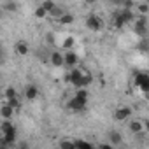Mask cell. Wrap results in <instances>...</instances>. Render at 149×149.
Listing matches in <instances>:
<instances>
[{
    "label": "cell",
    "mask_w": 149,
    "mask_h": 149,
    "mask_svg": "<svg viewBox=\"0 0 149 149\" xmlns=\"http://www.w3.org/2000/svg\"><path fill=\"white\" fill-rule=\"evenodd\" d=\"M84 2H86V4H90V6H91V4H95V2H97V0H84Z\"/></svg>",
    "instance_id": "obj_28"
},
{
    "label": "cell",
    "mask_w": 149,
    "mask_h": 149,
    "mask_svg": "<svg viewBox=\"0 0 149 149\" xmlns=\"http://www.w3.org/2000/svg\"><path fill=\"white\" fill-rule=\"evenodd\" d=\"M0 58H2V49H0Z\"/></svg>",
    "instance_id": "obj_30"
},
{
    "label": "cell",
    "mask_w": 149,
    "mask_h": 149,
    "mask_svg": "<svg viewBox=\"0 0 149 149\" xmlns=\"http://www.w3.org/2000/svg\"><path fill=\"white\" fill-rule=\"evenodd\" d=\"M65 146H74V140L72 139H61L60 140V147H65Z\"/></svg>",
    "instance_id": "obj_26"
},
{
    "label": "cell",
    "mask_w": 149,
    "mask_h": 149,
    "mask_svg": "<svg viewBox=\"0 0 149 149\" xmlns=\"http://www.w3.org/2000/svg\"><path fill=\"white\" fill-rule=\"evenodd\" d=\"M76 97H77V98H83V100H88V90H84V88H77Z\"/></svg>",
    "instance_id": "obj_20"
},
{
    "label": "cell",
    "mask_w": 149,
    "mask_h": 149,
    "mask_svg": "<svg viewBox=\"0 0 149 149\" xmlns=\"http://www.w3.org/2000/svg\"><path fill=\"white\" fill-rule=\"evenodd\" d=\"M46 16H47V13H46V9H44L42 6L35 9V18H39V19H42V18H46Z\"/></svg>",
    "instance_id": "obj_21"
},
{
    "label": "cell",
    "mask_w": 149,
    "mask_h": 149,
    "mask_svg": "<svg viewBox=\"0 0 149 149\" xmlns=\"http://www.w3.org/2000/svg\"><path fill=\"white\" fill-rule=\"evenodd\" d=\"M107 139H109L111 146H121V144H123V135H121L119 132H116V130L109 132V133H107Z\"/></svg>",
    "instance_id": "obj_10"
},
{
    "label": "cell",
    "mask_w": 149,
    "mask_h": 149,
    "mask_svg": "<svg viewBox=\"0 0 149 149\" xmlns=\"http://www.w3.org/2000/svg\"><path fill=\"white\" fill-rule=\"evenodd\" d=\"M13 114H14V109L9 104H4L2 107H0V118H2V119H11Z\"/></svg>",
    "instance_id": "obj_13"
},
{
    "label": "cell",
    "mask_w": 149,
    "mask_h": 149,
    "mask_svg": "<svg viewBox=\"0 0 149 149\" xmlns=\"http://www.w3.org/2000/svg\"><path fill=\"white\" fill-rule=\"evenodd\" d=\"M135 84L142 90V91H147L149 90V76L144 72H137L135 74Z\"/></svg>",
    "instance_id": "obj_3"
},
{
    "label": "cell",
    "mask_w": 149,
    "mask_h": 149,
    "mask_svg": "<svg viewBox=\"0 0 149 149\" xmlns=\"http://www.w3.org/2000/svg\"><path fill=\"white\" fill-rule=\"evenodd\" d=\"M137 9H139V13H140V14H147V13H149V6H147L146 2H144V4H139V6H137Z\"/></svg>",
    "instance_id": "obj_22"
},
{
    "label": "cell",
    "mask_w": 149,
    "mask_h": 149,
    "mask_svg": "<svg viewBox=\"0 0 149 149\" xmlns=\"http://www.w3.org/2000/svg\"><path fill=\"white\" fill-rule=\"evenodd\" d=\"M77 61H79V56L74 53L72 49L65 51V54H63V65H67V67H76Z\"/></svg>",
    "instance_id": "obj_4"
},
{
    "label": "cell",
    "mask_w": 149,
    "mask_h": 149,
    "mask_svg": "<svg viewBox=\"0 0 149 149\" xmlns=\"http://www.w3.org/2000/svg\"><path fill=\"white\" fill-rule=\"evenodd\" d=\"M2 9L7 11V13H16V11H18V4L14 2V0H7V2H4Z\"/></svg>",
    "instance_id": "obj_15"
},
{
    "label": "cell",
    "mask_w": 149,
    "mask_h": 149,
    "mask_svg": "<svg viewBox=\"0 0 149 149\" xmlns=\"http://www.w3.org/2000/svg\"><path fill=\"white\" fill-rule=\"evenodd\" d=\"M102 26H104V21H102L100 16H97V14H90V16L86 18V28H88V30H91V32H98V30H102Z\"/></svg>",
    "instance_id": "obj_1"
},
{
    "label": "cell",
    "mask_w": 149,
    "mask_h": 149,
    "mask_svg": "<svg viewBox=\"0 0 149 149\" xmlns=\"http://www.w3.org/2000/svg\"><path fill=\"white\" fill-rule=\"evenodd\" d=\"M86 104H88V100H83V98H77L76 95H74L68 102H67V109L68 111H76V112H79V111H83L84 107H86Z\"/></svg>",
    "instance_id": "obj_2"
},
{
    "label": "cell",
    "mask_w": 149,
    "mask_h": 149,
    "mask_svg": "<svg viewBox=\"0 0 149 149\" xmlns=\"http://www.w3.org/2000/svg\"><path fill=\"white\" fill-rule=\"evenodd\" d=\"M4 95H6V98L9 100V98H13V97H16V90H14V88H6V91H4Z\"/></svg>",
    "instance_id": "obj_23"
},
{
    "label": "cell",
    "mask_w": 149,
    "mask_h": 149,
    "mask_svg": "<svg viewBox=\"0 0 149 149\" xmlns=\"http://www.w3.org/2000/svg\"><path fill=\"white\" fill-rule=\"evenodd\" d=\"M114 25H116L118 28H121V26L126 25V21H125V18H123L121 14H116V18H114Z\"/></svg>",
    "instance_id": "obj_19"
},
{
    "label": "cell",
    "mask_w": 149,
    "mask_h": 149,
    "mask_svg": "<svg viewBox=\"0 0 149 149\" xmlns=\"http://www.w3.org/2000/svg\"><path fill=\"white\" fill-rule=\"evenodd\" d=\"M42 7L46 9V13H47V14H51V11L56 7V4L53 2V0H44V2H42Z\"/></svg>",
    "instance_id": "obj_17"
},
{
    "label": "cell",
    "mask_w": 149,
    "mask_h": 149,
    "mask_svg": "<svg viewBox=\"0 0 149 149\" xmlns=\"http://www.w3.org/2000/svg\"><path fill=\"white\" fill-rule=\"evenodd\" d=\"M49 61L53 67H63V54L60 51H53L49 56Z\"/></svg>",
    "instance_id": "obj_12"
},
{
    "label": "cell",
    "mask_w": 149,
    "mask_h": 149,
    "mask_svg": "<svg viewBox=\"0 0 149 149\" xmlns=\"http://www.w3.org/2000/svg\"><path fill=\"white\" fill-rule=\"evenodd\" d=\"M2 16H4V9L0 7V19H2Z\"/></svg>",
    "instance_id": "obj_29"
},
{
    "label": "cell",
    "mask_w": 149,
    "mask_h": 149,
    "mask_svg": "<svg viewBox=\"0 0 149 149\" xmlns=\"http://www.w3.org/2000/svg\"><path fill=\"white\" fill-rule=\"evenodd\" d=\"M60 23H61V25H72V23H74V16H72L70 13H63V14L60 16Z\"/></svg>",
    "instance_id": "obj_16"
},
{
    "label": "cell",
    "mask_w": 149,
    "mask_h": 149,
    "mask_svg": "<svg viewBox=\"0 0 149 149\" xmlns=\"http://www.w3.org/2000/svg\"><path fill=\"white\" fill-rule=\"evenodd\" d=\"M123 18H125V21L126 23H132L133 19H135V14L132 13V9H128V7H125V9H121V13H119Z\"/></svg>",
    "instance_id": "obj_14"
},
{
    "label": "cell",
    "mask_w": 149,
    "mask_h": 149,
    "mask_svg": "<svg viewBox=\"0 0 149 149\" xmlns=\"http://www.w3.org/2000/svg\"><path fill=\"white\" fill-rule=\"evenodd\" d=\"M98 147H102V149H111L112 146H111V144H98Z\"/></svg>",
    "instance_id": "obj_27"
},
{
    "label": "cell",
    "mask_w": 149,
    "mask_h": 149,
    "mask_svg": "<svg viewBox=\"0 0 149 149\" xmlns=\"http://www.w3.org/2000/svg\"><path fill=\"white\" fill-rule=\"evenodd\" d=\"M133 21H135V32L139 35H146V32H147V18H146V14H142L139 19H133Z\"/></svg>",
    "instance_id": "obj_6"
},
{
    "label": "cell",
    "mask_w": 149,
    "mask_h": 149,
    "mask_svg": "<svg viewBox=\"0 0 149 149\" xmlns=\"http://www.w3.org/2000/svg\"><path fill=\"white\" fill-rule=\"evenodd\" d=\"M74 146H83V147H91L93 144H90V142H86V140H74Z\"/></svg>",
    "instance_id": "obj_25"
},
{
    "label": "cell",
    "mask_w": 149,
    "mask_h": 149,
    "mask_svg": "<svg viewBox=\"0 0 149 149\" xmlns=\"http://www.w3.org/2000/svg\"><path fill=\"white\" fill-rule=\"evenodd\" d=\"M14 51H16V54H19V56H26L28 51H30V47H28V44H26L25 40H18L16 46H14Z\"/></svg>",
    "instance_id": "obj_11"
},
{
    "label": "cell",
    "mask_w": 149,
    "mask_h": 149,
    "mask_svg": "<svg viewBox=\"0 0 149 149\" xmlns=\"http://www.w3.org/2000/svg\"><path fill=\"white\" fill-rule=\"evenodd\" d=\"M74 47V37H65V40H63V49L65 51H68V49H72Z\"/></svg>",
    "instance_id": "obj_18"
},
{
    "label": "cell",
    "mask_w": 149,
    "mask_h": 149,
    "mask_svg": "<svg viewBox=\"0 0 149 149\" xmlns=\"http://www.w3.org/2000/svg\"><path fill=\"white\" fill-rule=\"evenodd\" d=\"M130 116H132V109L126 107V105L119 107V109L114 112V119H116V121H126V119H130Z\"/></svg>",
    "instance_id": "obj_7"
},
{
    "label": "cell",
    "mask_w": 149,
    "mask_h": 149,
    "mask_svg": "<svg viewBox=\"0 0 149 149\" xmlns=\"http://www.w3.org/2000/svg\"><path fill=\"white\" fill-rule=\"evenodd\" d=\"M70 76V83L76 88H83V72L79 68H72V72L68 74Z\"/></svg>",
    "instance_id": "obj_5"
},
{
    "label": "cell",
    "mask_w": 149,
    "mask_h": 149,
    "mask_svg": "<svg viewBox=\"0 0 149 149\" xmlns=\"http://www.w3.org/2000/svg\"><path fill=\"white\" fill-rule=\"evenodd\" d=\"M23 93H25V98H26V100H35V98L39 97V88H37L35 84H28Z\"/></svg>",
    "instance_id": "obj_8"
},
{
    "label": "cell",
    "mask_w": 149,
    "mask_h": 149,
    "mask_svg": "<svg viewBox=\"0 0 149 149\" xmlns=\"http://www.w3.org/2000/svg\"><path fill=\"white\" fill-rule=\"evenodd\" d=\"M7 104H9V105H11L13 109H18V107H19V100H18L16 97H13V98H9V100H7Z\"/></svg>",
    "instance_id": "obj_24"
},
{
    "label": "cell",
    "mask_w": 149,
    "mask_h": 149,
    "mask_svg": "<svg viewBox=\"0 0 149 149\" xmlns=\"http://www.w3.org/2000/svg\"><path fill=\"white\" fill-rule=\"evenodd\" d=\"M128 128H130V132H132V133H135V135H142V133H144V123H142L140 119L130 121Z\"/></svg>",
    "instance_id": "obj_9"
}]
</instances>
